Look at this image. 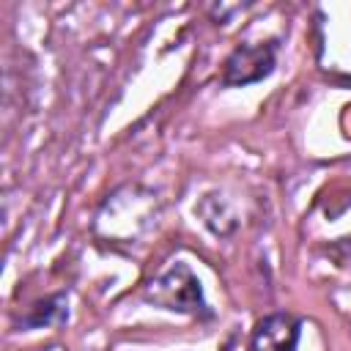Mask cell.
I'll return each mask as SVG.
<instances>
[{"label":"cell","mask_w":351,"mask_h":351,"mask_svg":"<svg viewBox=\"0 0 351 351\" xmlns=\"http://www.w3.org/2000/svg\"><path fill=\"white\" fill-rule=\"evenodd\" d=\"M299 343V321L288 313H271L255 324L252 351H293Z\"/></svg>","instance_id":"3957f363"},{"label":"cell","mask_w":351,"mask_h":351,"mask_svg":"<svg viewBox=\"0 0 351 351\" xmlns=\"http://www.w3.org/2000/svg\"><path fill=\"white\" fill-rule=\"evenodd\" d=\"M274 69V49L269 44H241L230 52L222 69L225 85H250L271 74Z\"/></svg>","instance_id":"7a4b0ae2"},{"label":"cell","mask_w":351,"mask_h":351,"mask_svg":"<svg viewBox=\"0 0 351 351\" xmlns=\"http://www.w3.org/2000/svg\"><path fill=\"white\" fill-rule=\"evenodd\" d=\"M148 299L165 310H178V313H197L203 307V291L200 280L186 269V266H173L162 277H156L148 285Z\"/></svg>","instance_id":"6da1fadb"},{"label":"cell","mask_w":351,"mask_h":351,"mask_svg":"<svg viewBox=\"0 0 351 351\" xmlns=\"http://www.w3.org/2000/svg\"><path fill=\"white\" fill-rule=\"evenodd\" d=\"M60 318H63V296H55V299H47L44 304H36L30 324L41 326V324H55Z\"/></svg>","instance_id":"277c9868"}]
</instances>
